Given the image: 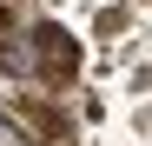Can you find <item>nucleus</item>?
I'll use <instances>...</instances> for the list:
<instances>
[{
	"mask_svg": "<svg viewBox=\"0 0 152 146\" xmlns=\"http://www.w3.org/2000/svg\"><path fill=\"white\" fill-rule=\"evenodd\" d=\"M73 73H80V46H73V33L33 27V33H27V80H40V86H73Z\"/></svg>",
	"mask_w": 152,
	"mask_h": 146,
	"instance_id": "1",
	"label": "nucleus"
},
{
	"mask_svg": "<svg viewBox=\"0 0 152 146\" xmlns=\"http://www.w3.org/2000/svg\"><path fill=\"white\" fill-rule=\"evenodd\" d=\"M46 146H73V139H46Z\"/></svg>",
	"mask_w": 152,
	"mask_h": 146,
	"instance_id": "2",
	"label": "nucleus"
}]
</instances>
